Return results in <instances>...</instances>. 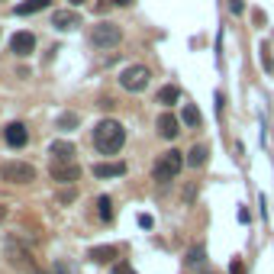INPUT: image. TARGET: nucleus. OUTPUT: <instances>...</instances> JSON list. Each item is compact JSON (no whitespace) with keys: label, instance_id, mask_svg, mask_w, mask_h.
Here are the masks:
<instances>
[{"label":"nucleus","instance_id":"f257e3e1","mask_svg":"<svg viewBox=\"0 0 274 274\" xmlns=\"http://www.w3.org/2000/svg\"><path fill=\"white\" fill-rule=\"evenodd\" d=\"M126 142V129L120 120H100L94 126V149L100 155H116Z\"/></svg>","mask_w":274,"mask_h":274},{"label":"nucleus","instance_id":"f03ea898","mask_svg":"<svg viewBox=\"0 0 274 274\" xmlns=\"http://www.w3.org/2000/svg\"><path fill=\"white\" fill-rule=\"evenodd\" d=\"M184 168V155L177 152V149H168V152H161L158 155V161H155V181H174L177 171Z\"/></svg>","mask_w":274,"mask_h":274},{"label":"nucleus","instance_id":"7ed1b4c3","mask_svg":"<svg viewBox=\"0 0 274 274\" xmlns=\"http://www.w3.org/2000/svg\"><path fill=\"white\" fill-rule=\"evenodd\" d=\"M0 177H4L7 184H29V181H35V168L26 161H7L4 168H0Z\"/></svg>","mask_w":274,"mask_h":274},{"label":"nucleus","instance_id":"20e7f679","mask_svg":"<svg viewBox=\"0 0 274 274\" xmlns=\"http://www.w3.org/2000/svg\"><path fill=\"white\" fill-rule=\"evenodd\" d=\"M120 26L116 23H97L90 32V42L97 45V49H113V45H120Z\"/></svg>","mask_w":274,"mask_h":274},{"label":"nucleus","instance_id":"39448f33","mask_svg":"<svg viewBox=\"0 0 274 274\" xmlns=\"http://www.w3.org/2000/svg\"><path fill=\"white\" fill-rule=\"evenodd\" d=\"M149 81H152V75H149V68H145V65H133V68H126L123 75H120V84H123L126 90H133V94L145 90Z\"/></svg>","mask_w":274,"mask_h":274},{"label":"nucleus","instance_id":"423d86ee","mask_svg":"<svg viewBox=\"0 0 274 274\" xmlns=\"http://www.w3.org/2000/svg\"><path fill=\"white\" fill-rule=\"evenodd\" d=\"M7 258H10V265H13L16 271H35V261H32V255H29V248L26 245H20L16 239H10L7 242Z\"/></svg>","mask_w":274,"mask_h":274},{"label":"nucleus","instance_id":"0eeeda50","mask_svg":"<svg viewBox=\"0 0 274 274\" xmlns=\"http://www.w3.org/2000/svg\"><path fill=\"white\" fill-rule=\"evenodd\" d=\"M49 171H52V177L58 184H71V181H78V174H81V168L75 161H52Z\"/></svg>","mask_w":274,"mask_h":274},{"label":"nucleus","instance_id":"6e6552de","mask_svg":"<svg viewBox=\"0 0 274 274\" xmlns=\"http://www.w3.org/2000/svg\"><path fill=\"white\" fill-rule=\"evenodd\" d=\"M4 142L10 149H23L29 142V133H26V126L23 123H7L4 126Z\"/></svg>","mask_w":274,"mask_h":274},{"label":"nucleus","instance_id":"1a4fd4ad","mask_svg":"<svg viewBox=\"0 0 274 274\" xmlns=\"http://www.w3.org/2000/svg\"><path fill=\"white\" fill-rule=\"evenodd\" d=\"M32 49H35V35H32V32H16L13 39H10V52L20 55V58L32 55Z\"/></svg>","mask_w":274,"mask_h":274},{"label":"nucleus","instance_id":"9d476101","mask_svg":"<svg viewBox=\"0 0 274 274\" xmlns=\"http://www.w3.org/2000/svg\"><path fill=\"white\" fill-rule=\"evenodd\" d=\"M52 26L55 29H78L81 26V16L75 13V10H55V13H52Z\"/></svg>","mask_w":274,"mask_h":274},{"label":"nucleus","instance_id":"9b49d317","mask_svg":"<svg viewBox=\"0 0 274 274\" xmlns=\"http://www.w3.org/2000/svg\"><path fill=\"white\" fill-rule=\"evenodd\" d=\"M155 126H158V136L161 139H177V133H181V123H177L174 113H161Z\"/></svg>","mask_w":274,"mask_h":274},{"label":"nucleus","instance_id":"f8f14e48","mask_svg":"<svg viewBox=\"0 0 274 274\" xmlns=\"http://www.w3.org/2000/svg\"><path fill=\"white\" fill-rule=\"evenodd\" d=\"M49 152H52V161H75V145L68 139H55Z\"/></svg>","mask_w":274,"mask_h":274},{"label":"nucleus","instance_id":"ddd939ff","mask_svg":"<svg viewBox=\"0 0 274 274\" xmlns=\"http://www.w3.org/2000/svg\"><path fill=\"white\" fill-rule=\"evenodd\" d=\"M120 174H126L123 161H100V165H94V177H120Z\"/></svg>","mask_w":274,"mask_h":274},{"label":"nucleus","instance_id":"4468645a","mask_svg":"<svg viewBox=\"0 0 274 274\" xmlns=\"http://www.w3.org/2000/svg\"><path fill=\"white\" fill-rule=\"evenodd\" d=\"M116 255V245H97V248H90L87 252V261H94V265H106V261H113Z\"/></svg>","mask_w":274,"mask_h":274},{"label":"nucleus","instance_id":"2eb2a0df","mask_svg":"<svg viewBox=\"0 0 274 274\" xmlns=\"http://www.w3.org/2000/svg\"><path fill=\"white\" fill-rule=\"evenodd\" d=\"M207 158H210V149H207V145H194V149L187 152V158H184V161L190 165V168H204Z\"/></svg>","mask_w":274,"mask_h":274},{"label":"nucleus","instance_id":"dca6fc26","mask_svg":"<svg viewBox=\"0 0 274 274\" xmlns=\"http://www.w3.org/2000/svg\"><path fill=\"white\" fill-rule=\"evenodd\" d=\"M49 7V0H23V4H16L13 13L16 16H32V13H39V10Z\"/></svg>","mask_w":274,"mask_h":274},{"label":"nucleus","instance_id":"f3484780","mask_svg":"<svg viewBox=\"0 0 274 274\" xmlns=\"http://www.w3.org/2000/svg\"><path fill=\"white\" fill-rule=\"evenodd\" d=\"M177 100H181V90H177L174 84H168V87L158 90V103H161V106H171V103H177Z\"/></svg>","mask_w":274,"mask_h":274},{"label":"nucleus","instance_id":"a211bd4d","mask_svg":"<svg viewBox=\"0 0 274 274\" xmlns=\"http://www.w3.org/2000/svg\"><path fill=\"white\" fill-rule=\"evenodd\" d=\"M78 123H81V116H78V113H62L55 126L62 129V133H71V129H78Z\"/></svg>","mask_w":274,"mask_h":274},{"label":"nucleus","instance_id":"6ab92c4d","mask_svg":"<svg viewBox=\"0 0 274 274\" xmlns=\"http://www.w3.org/2000/svg\"><path fill=\"white\" fill-rule=\"evenodd\" d=\"M200 120H204V116H200L197 106H184V113H181V123L184 126H200Z\"/></svg>","mask_w":274,"mask_h":274},{"label":"nucleus","instance_id":"aec40b11","mask_svg":"<svg viewBox=\"0 0 274 274\" xmlns=\"http://www.w3.org/2000/svg\"><path fill=\"white\" fill-rule=\"evenodd\" d=\"M97 213H100L103 223L113 220V204H110V197H100V200H97Z\"/></svg>","mask_w":274,"mask_h":274},{"label":"nucleus","instance_id":"412c9836","mask_svg":"<svg viewBox=\"0 0 274 274\" xmlns=\"http://www.w3.org/2000/svg\"><path fill=\"white\" fill-rule=\"evenodd\" d=\"M261 65H265L268 75L274 71V62H271V45H261Z\"/></svg>","mask_w":274,"mask_h":274},{"label":"nucleus","instance_id":"4be33fe9","mask_svg":"<svg viewBox=\"0 0 274 274\" xmlns=\"http://www.w3.org/2000/svg\"><path fill=\"white\" fill-rule=\"evenodd\" d=\"M200 258H204V248H190V252H187V261H190V265H197Z\"/></svg>","mask_w":274,"mask_h":274},{"label":"nucleus","instance_id":"5701e85b","mask_svg":"<svg viewBox=\"0 0 274 274\" xmlns=\"http://www.w3.org/2000/svg\"><path fill=\"white\" fill-rule=\"evenodd\" d=\"M229 274H245V265H242V258H232V265H229Z\"/></svg>","mask_w":274,"mask_h":274},{"label":"nucleus","instance_id":"b1692460","mask_svg":"<svg viewBox=\"0 0 274 274\" xmlns=\"http://www.w3.org/2000/svg\"><path fill=\"white\" fill-rule=\"evenodd\" d=\"M113 274H136L133 268L126 265V261H120V265H113Z\"/></svg>","mask_w":274,"mask_h":274},{"label":"nucleus","instance_id":"393cba45","mask_svg":"<svg viewBox=\"0 0 274 274\" xmlns=\"http://www.w3.org/2000/svg\"><path fill=\"white\" fill-rule=\"evenodd\" d=\"M139 226H142V229H152V226H155V220H152V216H145V213H142V216H139Z\"/></svg>","mask_w":274,"mask_h":274},{"label":"nucleus","instance_id":"a878e982","mask_svg":"<svg viewBox=\"0 0 274 274\" xmlns=\"http://www.w3.org/2000/svg\"><path fill=\"white\" fill-rule=\"evenodd\" d=\"M68 200H75V190H62L58 194V204H68Z\"/></svg>","mask_w":274,"mask_h":274},{"label":"nucleus","instance_id":"bb28decb","mask_svg":"<svg viewBox=\"0 0 274 274\" xmlns=\"http://www.w3.org/2000/svg\"><path fill=\"white\" fill-rule=\"evenodd\" d=\"M229 10H232V13H242V10H245V4H242V0H232V4H229Z\"/></svg>","mask_w":274,"mask_h":274},{"label":"nucleus","instance_id":"cd10ccee","mask_svg":"<svg viewBox=\"0 0 274 274\" xmlns=\"http://www.w3.org/2000/svg\"><path fill=\"white\" fill-rule=\"evenodd\" d=\"M55 274H68V268L65 265H55Z\"/></svg>","mask_w":274,"mask_h":274},{"label":"nucleus","instance_id":"c85d7f7f","mask_svg":"<svg viewBox=\"0 0 274 274\" xmlns=\"http://www.w3.org/2000/svg\"><path fill=\"white\" fill-rule=\"evenodd\" d=\"M110 4H123V7H129V4H133V0H110Z\"/></svg>","mask_w":274,"mask_h":274},{"label":"nucleus","instance_id":"c756f323","mask_svg":"<svg viewBox=\"0 0 274 274\" xmlns=\"http://www.w3.org/2000/svg\"><path fill=\"white\" fill-rule=\"evenodd\" d=\"M7 220V207H0V223H4Z\"/></svg>","mask_w":274,"mask_h":274},{"label":"nucleus","instance_id":"7c9ffc66","mask_svg":"<svg viewBox=\"0 0 274 274\" xmlns=\"http://www.w3.org/2000/svg\"><path fill=\"white\" fill-rule=\"evenodd\" d=\"M68 4H75V7H78V4H84V0H68Z\"/></svg>","mask_w":274,"mask_h":274},{"label":"nucleus","instance_id":"2f4dec72","mask_svg":"<svg viewBox=\"0 0 274 274\" xmlns=\"http://www.w3.org/2000/svg\"><path fill=\"white\" fill-rule=\"evenodd\" d=\"M39 274H52V271H39Z\"/></svg>","mask_w":274,"mask_h":274}]
</instances>
